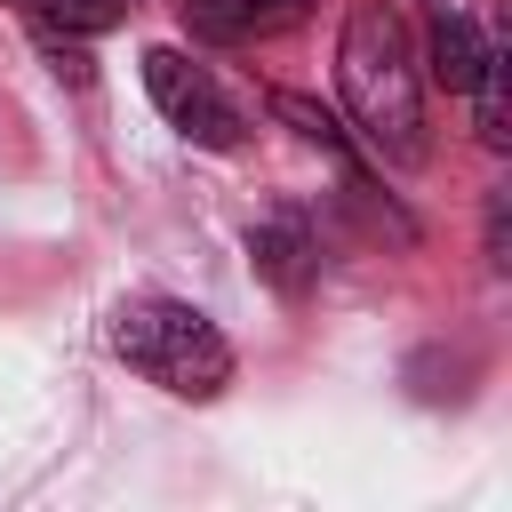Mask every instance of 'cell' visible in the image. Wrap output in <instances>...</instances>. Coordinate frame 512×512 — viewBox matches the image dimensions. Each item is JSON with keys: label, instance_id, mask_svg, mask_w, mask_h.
Returning <instances> with one entry per match:
<instances>
[{"label": "cell", "instance_id": "1", "mask_svg": "<svg viewBox=\"0 0 512 512\" xmlns=\"http://www.w3.org/2000/svg\"><path fill=\"white\" fill-rule=\"evenodd\" d=\"M336 96L368 160L416 168L424 160V72L408 48V24L384 0H352L344 40H336Z\"/></svg>", "mask_w": 512, "mask_h": 512}, {"label": "cell", "instance_id": "2", "mask_svg": "<svg viewBox=\"0 0 512 512\" xmlns=\"http://www.w3.org/2000/svg\"><path fill=\"white\" fill-rule=\"evenodd\" d=\"M104 336H112V352H120L144 384H160L168 400H216V392L232 384V344H224V328H216L200 304H184V296H128Z\"/></svg>", "mask_w": 512, "mask_h": 512}, {"label": "cell", "instance_id": "3", "mask_svg": "<svg viewBox=\"0 0 512 512\" xmlns=\"http://www.w3.org/2000/svg\"><path fill=\"white\" fill-rule=\"evenodd\" d=\"M144 96L160 104V120H168L176 136H192V144H208V152H232V144L248 136L240 96H232L208 64H192L184 48H144Z\"/></svg>", "mask_w": 512, "mask_h": 512}, {"label": "cell", "instance_id": "4", "mask_svg": "<svg viewBox=\"0 0 512 512\" xmlns=\"http://www.w3.org/2000/svg\"><path fill=\"white\" fill-rule=\"evenodd\" d=\"M176 8H184V24H192L200 40L240 48V40H272V32H288L312 0H176Z\"/></svg>", "mask_w": 512, "mask_h": 512}, {"label": "cell", "instance_id": "5", "mask_svg": "<svg viewBox=\"0 0 512 512\" xmlns=\"http://www.w3.org/2000/svg\"><path fill=\"white\" fill-rule=\"evenodd\" d=\"M16 8H24L32 32L48 40L56 72H64V64L80 72V40H96V32H112V24L128 16V0H16Z\"/></svg>", "mask_w": 512, "mask_h": 512}, {"label": "cell", "instance_id": "6", "mask_svg": "<svg viewBox=\"0 0 512 512\" xmlns=\"http://www.w3.org/2000/svg\"><path fill=\"white\" fill-rule=\"evenodd\" d=\"M432 8H440V16H432V80L464 96V88H472V80L488 72L496 40H488V32H480V24L464 16V8H448V0H432Z\"/></svg>", "mask_w": 512, "mask_h": 512}, {"label": "cell", "instance_id": "7", "mask_svg": "<svg viewBox=\"0 0 512 512\" xmlns=\"http://www.w3.org/2000/svg\"><path fill=\"white\" fill-rule=\"evenodd\" d=\"M248 256H256V272H264L280 296H296V288L320 272V248H312V232H304L296 216H272V224H256V232H248Z\"/></svg>", "mask_w": 512, "mask_h": 512}, {"label": "cell", "instance_id": "8", "mask_svg": "<svg viewBox=\"0 0 512 512\" xmlns=\"http://www.w3.org/2000/svg\"><path fill=\"white\" fill-rule=\"evenodd\" d=\"M272 112H280V120H288L304 144H320V152H336V160H344V128H336V120H328L312 96H288V88H280V96H272Z\"/></svg>", "mask_w": 512, "mask_h": 512}]
</instances>
